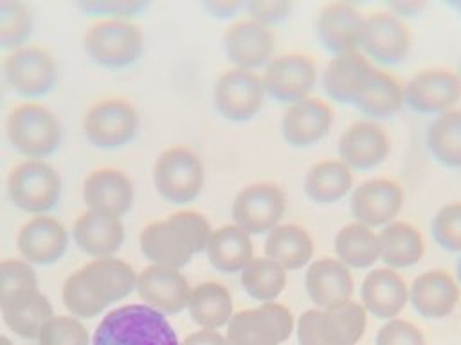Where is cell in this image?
I'll use <instances>...</instances> for the list:
<instances>
[{
	"mask_svg": "<svg viewBox=\"0 0 461 345\" xmlns=\"http://www.w3.org/2000/svg\"><path fill=\"white\" fill-rule=\"evenodd\" d=\"M90 61L103 68H126L144 52V32L133 20H97L81 40Z\"/></svg>",
	"mask_w": 461,
	"mask_h": 345,
	"instance_id": "8992f818",
	"label": "cell"
},
{
	"mask_svg": "<svg viewBox=\"0 0 461 345\" xmlns=\"http://www.w3.org/2000/svg\"><path fill=\"white\" fill-rule=\"evenodd\" d=\"M240 7H241L240 0H207L205 2V9L218 18L232 16Z\"/></svg>",
	"mask_w": 461,
	"mask_h": 345,
	"instance_id": "c3c4849f",
	"label": "cell"
},
{
	"mask_svg": "<svg viewBox=\"0 0 461 345\" xmlns=\"http://www.w3.org/2000/svg\"><path fill=\"white\" fill-rule=\"evenodd\" d=\"M276 38L272 31L254 20L232 23L223 34V50L234 68L256 70L272 59Z\"/></svg>",
	"mask_w": 461,
	"mask_h": 345,
	"instance_id": "ffe728a7",
	"label": "cell"
},
{
	"mask_svg": "<svg viewBox=\"0 0 461 345\" xmlns=\"http://www.w3.org/2000/svg\"><path fill=\"white\" fill-rule=\"evenodd\" d=\"M304 288L310 300L319 309H326L351 300L355 282L349 268L337 257H321L308 264Z\"/></svg>",
	"mask_w": 461,
	"mask_h": 345,
	"instance_id": "cb8c5ba5",
	"label": "cell"
},
{
	"mask_svg": "<svg viewBox=\"0 0 461 345\" xmlns=\"http://www.w3.org/2000/svg\"><path fill=\"white\" fill-rule=\"evenodd\" d=\"M124 235L122 219L92 210L81 212L72 226L76 246L92 259L115 255L124 244Z\"/></svg>",
	"mask_w": 461,
	"mask_h": 345,
	"instance_id": "83f0119b",
	"label": "cell"
},
{
	"mask_svg": "<svg viewBox=\"0 0 461 345\" xmlns=\"http://www.w3.org/2000/svg\"><path fill=\"white\" fill-rule=\"evenodd\" d=\"M303 189L315 203H337L353 189V172L340 160H321L308 169Z\"/></svg>",
	"mask_w": 461,
	"mask_h": 345,
	"instance_id": "d590c367",
	"label": "cell"
},
{
	"mask_svg": "<svg viewBox=\"0 0 461 345\" xmlns=\"http://www.w3.org/2000/svg\"><path fill=\"white\" fill-rule=\"evenodd\" d=\"M349 207L357 223L369 228L385 226L403 207V189L394 180L373 178L355 187Z\"/></svg>",
	"mask_w": 461,
	"mask_h": 345,
	"instance_id": "d6986e66",
	"label": "cell"
},
{
	"mask_svg": "<svg viewBox=\"0 0 461 345\" xmlns=\"http://www.w3.org/2000/svg\"><path fill=\"white\" fill-rule=\"evenodd\" d=\"M459 79H461V63H459Z\"/></svg>",
	"mask_w": 461,
	"mask_h": 345,
	"instance_id": "816d5d0a",
	"label": "cell"
},
{
	"mask_svg": "<svg viewBox=\"0 0 461 345\" xmlns=\"http://www.w3.org/2000/svg\"><path fill=\"white\" fill-rule=\"evenodd\" d=\"M153 187L173 205H185L200 196L205 185L202 158L185 146L166 147L153 164Z\"/></svg>",
	"mask_w": 461,
	"mask_h": 345,
	"instance_id": "ba28073f",
	"label": "cell"
},
{
	"mask_svg": "<svg viewBox=\"0 0 461 345\" xmlns=\"http://www.w3.org/2000/svg\"><path fill=\"white\" fill-rule=\"evenodd\" d=\"M193 286L182 270L149 264L137 271L135 291L142 304L169 316L187 309Z\"/></svg>",
	"mask_w": 461,
	"mask_h": 345,
	"instance_id": "e0dca14e",
	"label": "cell"
},
{
	"mask_svg": "<svg viewBox=\"0 0 461 345\" xmlns=\"http://www.w3.org/2000/svg\"><path fill=\"white\" fill-rule=\"evenodd\" d=\"M337 149L349 169H373L389 156L391 138L380 124L360 120L342 131Z\"/></svg>",
	"mask_w": 461,
	"mask_h": 345,
	"instance_id": "44dd1931",
	"label": "cell"
},
{
	"mask_svg": "<svg viewBox=\"0 0 461 345\" xmlns=\"http://www.w3.org/2000/svg\"><path fill=\"white\" fill-rule=\"evenodd\" d=\"M4 323L16 336L25 340H36L43 325L54 316L50 300L40 291H29L7 302L0 307Z\"/></svg>",
	"mask_w": 461,
	"mask_h": 345,
	"instance_id": "836d02e7",
	"label": "cell"
},
{
	"mask_svg": "<svg viewBox=\"0 0 461 345\" xmlns=\"http://www.w3.org/2000/svg\"><path fill=\"white\" fill-rule=\"evenodd\" d=\"M180 345H229L225 336L220 334L218 331H209V329H200L191 332Z\"/></svg>",
	"mask_w": 461,
	"mask_h": 345,
	"instance_id": "7dc6e473",
	"label": "cell"
},
{
	"mask_svg": "<svg viewBox=\"0 0 461 345\" xmlns=\"http://www.w3.org/2000/svg\"><path fill=\"white\" fill-rule=\"evenodd\" d=\"M81 196L86 210L122 219L133 207L135 187L122 169L106 165L85 176Z\"/></svg>",
	"mask_w": 461,
	"mask_h": 345,
	"instance_id": "2e32d148",
	"label": "cell"
},
{
	"mask_svg": "<svg viewBox=\"0 0 461 345\" xmlns=\"http://www.w3.org/2000/svg\"><path fill=\"white\" fill-rule=\"evenodd\" d=\"M34 18L29 5L20 0H0V49L14 50L31 40Z\"/></svg>",
	"mask_w": 461,
	"mask_h": 345,
	"instance_id": "ab89813d",
	"label": "cell"
},
{
	"mask_svg": "<svg viewBox=\"0 0 461 345\" xmlns=\"http://www.w3.org/2000/svg\"><path fill=\"white\" fill-rule=\"evenodd\" d=\"M456 280H457V284L461 288V257H459V261L456 264Z\"/></svg>",
	"mask_w": 461,
	"mask_h": 345,
	"instance_id": "681fc988",
	"label": "cell"
},
{
	"mask_svg": "<svg viewBox=\"0 0 461 345\" xmlns=\"http://www.w3.org/2000/svg\"><path fill=\"white\" fill-rule=\"evenodd\" d=\"M366 31V16L355 7L335 2L326 5L317 20V34L326 50L339 54L358 52Z\"/></svg>",
	"mask_w": 461,
	"mask_h": 345,
	"instance_id": "603a6c76",
	"label": "cell"
},
{
	"mask_svg": "<svg viewBox=\"0 0 461 345\" xmlns=\"http://www.w3.org/2000/svg\"><path fill=\"white\" fill-rule=\"evenodd\" d=\"M137 271L115 255L90 259L61 286V300L76 318H95L135 291Z\"/></svg>",
	"mask_w": 461,
	"mask_h": 345,
	"instance_id": "6da1fadb",
	"label": "cell"
},
{
	"mask_svg": "<svg viewBox=\"0 0 461 345\" xmlns=\"http://www.w3.org/2000/svg\"><path fill=\"white\" fill-rule=\"evenodd\" d=\"M187 311L200 329L218 331L227 325L234 314L230 291L214 280L202 282L191 289Z\"/></svg>",
	"mask_w": 461,
	"mask_h": 345,
	"instance_id": "d6a6232c",
	"label": "cell"
},
{
	"mask_svg": "<svg viewBox=\"0 0 461 345\" xmlns=\"http://www.w3.org/2000/svg\"><path fill=\"white\" fill-rule=\"evenodd\" d=\"M149 5V0H77V7L101 20H131Z\"/></svg>",
	"mask_w": 461,
	"mask_h": 345,
	"instance_id": "ee69618b",
	"label": "cell"
},
{
	"mask_svg": "<svg viewBox=\"0 0 461 345\" xmlns=\"http://www.w3.org/2000/svg\"><path fill=\"white\" fill-rule=\"evenodd\" d=\"M61 189V174L47 160L25 158L9 171L5 180L9 201L31 216H43L56 208Z\"/></svg>",
	"mask_w": 461,
	"mask_h": 345,
	"instance_id": "52a82bcc",
	"label": "cell"
},
{
	"mask_svg": "<svg viewBox=\"0 0 461 345\" xmlns=\"http://www.w3.org/2000/svg\"><path fill=\"white\" fill-rule=\"evenodd\" d=\"M261 83L267 95L290 106L310 97L317 83V68L304 54H283L267 63Z\"/></svg>",
	"mask_w": 461,
	"mask_h": 345,
	"instance_id": "5bb4252c",
	"label": "cell"
},
{
	"mask_svg": "<svg viewBox=\"0 0 461 345\" xmlns=\"http://www.w3.org/2000/svg\"><path fill=\"white\" fill-rule=\"evenodd\" d=\"M459 293L461 288L450 273L443 270H429L412 280L409 288V302L420 316L441 320L456 309Z\"/></svg>",
	"mask_w": 461,
	"mask_h": 345,
	"instance_id": "d4e9b609",
	"label": "cell"
},
{
	"mask_svg": "<svg viewBox=\"0 0 461 345\" xmlns=\"http://www.w3.org/2000/svg\"><path fill=\"white\" fill-rule=\"evenodd\" d=\"M2 75L13 92L27 99H36L54 90L58 83V63L47 49L27 43L5 54Z\"/></svg>",
	"mask_w": 461,
	"mask_h": 345,
	"instance_id": "8fae6325",
	"label": "cell"
},
{
	"mask_svg": "<svg viewBox=\"0 0 461 345\" xmlns=\"http://www.w3.org/2000/svg\"><path fill=\"white\" fill-rule=\"evenodd\" d=\"M4 128L11 147L25 158L45 160L59 149L63 140V126L56 111L36 101L11 108Z\"/></svg>",
	"mask_w": 461,
	"mask_h": 345,
	"instance_id": "277c9868",
	"label": "cell"
},
{
	"mask_svg": "<svg viewBox=\"0 0 461 345\" xmlns=\"http://www.w3.org/2000/svg\"><path fill=\"white\" fill-rule=\"evenodd\" d=\"M427 147L445 167H461V110L436 115L427 128Z\"/></svg>",
	"mask_w": 461,
	"mask_h": 345,
	"instance_id": "f35d334b",
	"label": "cell"
},
{
	"mask_svg": "<svg viewBox=\"0 0 461 345\" xmlns=\"http://www.w3.org/2000/svg\"><path fill=\"white\" fill-rule=\"evenodd\" d=\"M405 102L403 86L387 72L373 70L360 88L353 106L371 119H389Z\"/></svg>",
	"mask_w": 461,
	"mask_h": 345,
	"instance_id": "e575fe53",
	"label": "cell"
},
{
	"mask_svg": "<svg viewBox=\"0 0 461 345\" xmlns=\"http://www.w3.org/2000/svg\"><path fill=\"white\" fill-rule=\"evenodd\" d=\"M265 95L261 75L243 68H229L221 72L212 88L216 111L232 122H247L254 119L265 104Z\"/></svg>",
	"mask_w": 461,
	"mask_h": 345,
	"instance_id": "4fadbf2b",
	"label": "cell"
},
{
	"mask_svg": "<svg viewBox=\"0 0 461 345\" xmlns=\"http://www.w3.org/2000/svg\"><path fill=\"white\" fill-rule=\"evenodd\" d=\"M285 210V192L272 181H254L241 187L230 207L234 225L250 235H267L281 223Z\"/></svg>",
	"mask_w": 461,
	"mask_h": 345,
	"instance_id": "7c38bea8",
	"label": "cell"
},
{
	"mask_svg": "<svg viewBox=\"0 0 461 345\" xmlns=\"http://www.w3.org/2000/svg\"><path fill=\"white\" fill-rule=\"evenodd\" d=\"M292 311L279 302H265L252 309H241L227 323L229 345H281L294 332Z\"/></svg>",
	"mask_w": 461,
	"mask_h": 345,
	"instance_id": "30bf717a",
	"label": "cell"
},
{
	"mask_svg": "<svg viewBox=\"0 0 461 345\" xmlns=\"http://www.w3.org/2000/svg\"><path fill=\"white\" fill-rule=\"evenodd\" d=\"M411 36L405 23L389 13H375L366 18L362 49L369 58L384 65H396L405 59Z\"/></svg>",
	"mask_w": 461,
	"mask_h": 345,
	"instance_id": "4316f807",
	"label": "cell"
},
{
	"mask_svg": "<svg viewBox=\"0 0 461 345\" xmlns=\"http://www.w3.org/2000/svg\"><path fill=\"white\" fill-rule=\"evenodd\" d=\"M70 244L67 226L54 216H31L16 232V248L32 266H50L63 259Z\"/></svg>",
	"mask_w": 461,
	"mask_h": 345,
	"instance_id": "9a60e30c",
	"label": "cell"
},
{
	"mask_svg": "<svg viewBox=\"0 0 461 345\" xmlns=\"http://www.w3.org/2000/svg\"><path fill=\"white\" fill-rule=\"evenodd\" d=\"M90 345H180L167 316L142 302L122 304L97 323Z\"/></svg>",
	"mask_w": 461,
	"mask_h": 345,
	"instance_id": "3957f363",
	"label": "cell"
},
{
	"mask_svg": "<svg viewBox=\"0 0 461 345\" xmlns=\"http://www.w3.org/2000/svg\"><path fill=\"white\" fill-rule=\"evenodd\" d=\"M247 11L250 20L270 29V25H276L288 16L290 4L286 0H250Z\"/></svg>",
	"mask_w": 461,
	"mask_h": 345,
	"instance_id": "bcb514c9",
	"label": "cell"
},
{
	"mask_svg": "<svg viewBox=\"0 0 461 345\" xmlns=\"http://www.w3.org/2000/svg\"><path fill=\"white\" fill-rule=\"evenodd\" d=\"M360 298L366 313L380 320H393L407 305L409 288L396 270L375 268L362 280Z\"/></svg>",
	"mask_w": 461,
	"mask_h": 345,
	"instance_id": "484cf974",
	"label": "cell"
},
{
	"mask_svg": "<svg viewBox=\"0 0 461 345\" xmlns=\"http://www.w3.org/2000/svg\"><path fill=\"white\" fill-rule=\"evenodd\" d=\"M0 345H14L5 334H0Z\"/></svg>",
	"mask_w": 461,
	"mask_h": 345,
	"instance_id": "f907efd6",
	"label": "cell"
},
{
	"mask_svg": "<svg viewBox=\"0 0 461 345\" xmlns=\"http://www.w3.org/2000/svg\"><path fill=\"white\" fill-rule=\"evenodd\" d=\"M212 226L196 210H180L151 221L139 235V246L149 264L182 270L194 255L205 252Z\"/></svg>",
	"mask_w": 461,
	"mask_h": 345,
	"instance_id": "7a4b0ae2",
	"label": "cell"
},
{
	"mask_svg": "<svg viewBox=\"0 0 461 345\" xmlns=\"http://www.w3.org/2000/svg\"><path fill=\"white\" fill-rule=\"evenodd\" d=\"M373 70L367 58L360 52L333 56L322 72L324 92L337 102L353 104Z\"/></svg>",
	"mask_w": 461,
	"mask_h": 345,
	"instance_id": "f1b7e54d",
	"label": "cell"
},
{
	"mask_svg": "<svg viewBox=\"0 0 461 345\" xmlns=\"http://www.w3.org/2000/svg\"><path fill=\"white\" fill-rule=\"evenodd\" d=\"M140 126V115L133 102L122 97L95 101L83 115L81 131L97 149H119L130 144Z\"/></svg>",
	"mask_w": 461,
	"mask_h": 345,
	"instance_id": "9c48e42d",
	"label": "cell"
},
{
	"mask_svg": "<svg viewBox=\"0 0 461 345\" xmlns=\"http://www.w3.org/2000/svg\"><path fill=\"white\" fill-rule=\"evenodd\" d=\"M333 126V110L328 102L308 97L286 108L281 119L283 138L294 147H310L321 142Z\"/></svg>",
	"mask_w": 461,
	"mask_h": 345,
	"instance_id": "7402d4cb",
	"label": "cell"
},
{
	"mask_svg": "<svg viewBox=\"0 0 461 345\" xmlns=\"http://www.w3.org/2000/svg\"><path fill=\"white\" fill-rule=\"evenodd\" d=\"M367 313L360 302H342L326 309L304 311L297 323L299 345H357L364 336Z\"/></svg>",
	"mask_w": 461,
	"mask_h": 345,
	"instance_id": "5b68a950",
	"label": "cell"
},
{
	"mask_svg": "<svg viewBox=\"0 0 461 345\" xmlns=\"http://www.w3.org/2000/svg\"><path fill=\"white\" fill-rule=\"evenodd\" d=\"M205 255L214 270L221 273H241L254 259L252 235L234 223L212 228Z\"/></svg>",
	"mask_w": 461,
	"mask_h": 345,
	"instance_id": "f546056e",
	"label": "cell"
},
{
	"mask_svg": "<svg viewBox=\"0 0 461 345\" xmlns=\"http://www.w3.org/2000/svg\"><path fill=\"white\" fill-rule=\"evenodd\" d=\"M380 259L391 270L414 266L425 253L421 232L407 221H393L378 232Z\"/></svg>",
	"mask_w": 461,
	"mask_h": 345,
	"instance_id": "1f68e13d",
	"label": "cell"
},
{
	"mask_svg": "<svg viewBox=\"0 0 461 345\" xmlns=\"http://www.w3.org/2000/svg\"><path fill=\"white\" fill-rule=\"evenodd\" d=\"M333 246L337 259L348 268H371L380 259L378 232L357 221L337 232Z\"/></svg>",
	"mask_w": 461,
	"mask_h": 345,
	"instance_id": "8d00e7d4",
	"label": "cell"
},
{
	"mask_svg": "<svg viewBox=\"0 0 461 345\" xmlns=\"http://www.w3.org/2000/svg\"><path fill=\"white\" fill-rule=\"evenodd\" d=\"M38 345H90L92 338L79 318L54 314L40 331Z\"/></svg>",
	"mask_w": 461,
	"mask_h": 345,
	"instance_id": "b9f144b4",
	"label": "cell"
},
{
	"mask_svg": "<svg viewBox=\"0 0 461 345\" xmlns=\"http://www.w3.org/2000/svg\"><path fill=\"white\" fill-rule=\"evenodd\" d=\"M36 289L40 288L32 264L22 257L0 259V307H4L13 298Z\"/></svg>",
	"mask_w": 461,
	"mask_h": 345,
	"instance_id": "60d3db41",
	"label": "cell"
},
{
	"mask_svg": "<svg viewBox=\"0 0 461 345\" xmlns=\"http://www.w3.org/2000/svg\"><path fill=\"white\" fill-rule=\"evenodd\" d=\"M405 102L418 113L441 115L461 99V79L443 68L421 70L403 86Z\"/></svg>",
	"mask_w": 461,
	"mask_h": 345,
	"instance_id": "ac0fdd59",
	"label": "cell"
},
{
	"mask_svg": "<svg viewBox=\"0 0 461 345\" xmlns=\"http://www.w3.org/2000/svg\"><path fill=\"white\" fill-rule=\"evenodd\" d=\"M241 286L249 296L265 304L276 302L285 291L288 271L268 257H254L240 273Z\"/></svg>",
	"mask_w": 461,
	"mask_h": 345,
	"instance_id": "74e56055",
	"label": "cell"
},
{
	"mask_svg": "<svg viewBox=\"0 0 461 345\" xmlns=\"http://www.w3.org/2000/svg\"><path fill=\"white\" fill-rule=\"evenodd\" d=\"M432 235L443 250L461 253V201L447 203L434 214Z\"/></svg>",
	"mask_w": 461,
	"mask_h": 345,
	"instance_id": "7bdbcfd3",
	"label": "cell"
},
{
	"mask_svg": "<svg viewBox=\"0 0 461 345\" xmlns=\"http://www.w3.org/2000/svg\"><path fill=\"white\" fill-rule=\"evenodd\" d=\"M265 257L272 259L286 271L301 270L312 262L313 239L297 223H279L265 237Z\"/></svg>",
	"mask_w": 461,
	"mask_h": 345,
	"instance_id": "4dcf8cb0",
	"label": "cell"
},
{
	"mask_svg": "<svg viewBox=\"0 0 461 345\" xmlns=\"http://www.w3.org/2000/svg\"><path fill=\"white\" fill-rule=\"evenodd\" d=\"M376 345H427L423 332L412 322L387 320L376 334Z\"/></svg>",
	"mask_w": 461,
	"mask_h": 345,
	"instance_id": "f6af8a7d",
	"label": "cell"
}]
</instances>
